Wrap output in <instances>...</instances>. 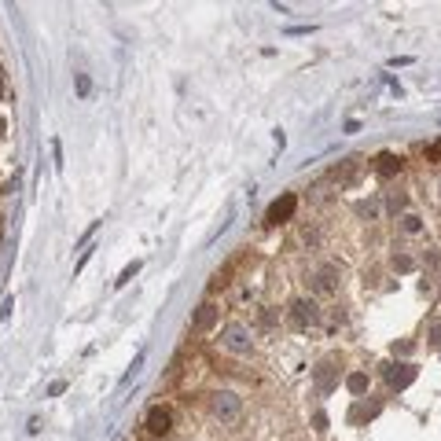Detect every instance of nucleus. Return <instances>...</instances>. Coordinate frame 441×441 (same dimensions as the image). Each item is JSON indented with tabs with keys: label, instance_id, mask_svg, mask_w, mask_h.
I'll return each mask as SVG.
<instances>
[{
	"label": "nucleus",
	"instance_id": "obj_17",
	"mask_svg": "<svg viewBox=\"0 0 441 441\" xmlns=\"http://www.w3.org/2000/svg\"><path fill=\"white\" fill-rule=\"evenodd\" d=\"M434 342H441V327H434Z\"/></svg>",
	"mask_w": 441,
	"mask_h": 441
},
{
	"label": "nucleus",
	"instance_id": "obj_9",
	"mask_svg": "<svg viewBox=\"0 0 441 441\" xmlns=\"http://www.w3.org/2000/svg\"><path fill=\"white\" fill-rule=\"evenodd\" d=\"M316 287L320 290H335V268H331V265H324L316 272Z\"/></svg>",
	"mask_w": 441,
	"mask_h": 441
},
{
	"label": "nucleus",
	"instance_id": "obj_5",
	"mask_svg": "<svg viewBox=\"0 0 441 441\" xmlns=\"http://www.w3.org/2000/svg\"><path fill=\"white\" fill-rule=\"evenodd\" d=\"M144 427L151 430L155 438H166L169 430H173V416H169L166 408H151V412L144 416Z\"/></svg>",
	"mask_w": 441,
	"mask_h": 441
},
{
	"label": "nucleus",
	"instance_id": "obj_3",
	"mask_svg": "<svg viewBox=\"0 0 441 441\" xmlns=\"http://www.w3.org/2000/svg\"><path fill=\"white\" fill-rule=\"evenodd\" d=\"M316 316H320V309L313 298H298L294 305H290V327L294 331H305L309 324H316Z\"/></svg>",
	"mask_w": 441,
	"mask_h": 441
},
{
	"label": "nucleus",
	"instance_id": "obj_6",
	"mask_svg": "<svg viewBox=\"0 0 441 441\" xmlns=\"http://www.w3.org/2000/svg\"><path fill=\"white\" fill-rule=\"evenodd\" d=\"M416 375H419V372L412 368V364H394V368H386V379H390L394 390H405V386H412Z\"/></svg>",
	"mask_w": 441,
	"mask_h": 441
},
{
	"label": "nucleus",
	"instance_id": "obj_4",
	"mask_svg": "<svg viewBox=\"0 0 441 441\" xmlns=\"http://www.w3.org/2000/svg\"><path fill=\"white\" fill-rule=\"evenodd\" d=\"M213 416H221V419H235L243 412V401H239V394H232V390H221V394H213Z\"/></svg>",
	"mask_w": 441,
	"mask_h": 441
},
{
	"label": "nucleus",
	"instance_id": "obj_10",
	"mask_svg": "<svg viewBox=\"0 0 441 441\" xmlns=\"http://www.w3.org/2000/svg\"><path fill=\"white\" fill-rule=\"evenodd\" d=\"M346 386H349V394H364V390H368V375H364V372H353L349 375V379H346Z\"/></svg>",
	"mask_w": 441,
	"mask_h": 441
},
{
	"label": "nucleus",
	"instance_id": "obj_16",
	"mask_svg": "<svg viewBox=\"0 0 441 441\" xmlns=\"http://www.w3.org/2000/svg\"><path fill=\"white\" fill-rule=\"evenodd\" d=\"M0 96H4V70H0Z\"/></svg>",
	"mask_w": 441,
	"mask_h": 441
},
{
	"label": "nucleus",
	"instance_id": "obj_14",
	"mask_svg": "<svg viewBox=\"0 0 441 441\" xmlns=\"http://www.w3.org/2000/svg\"><path fill=\"white\" fill-rule=\"evenodd\" d=\"M379 162H383V173H394V169L401 166V162H397V158H390V155H383Z\"/></svg>",
	"mask_w": 441,
	"mask_h": 441
},
{
	"label": "nucleus",
	"instance_id": "obj_12",
	"mask_svg": "<svg viewBox=\"0 0 441 441\" xmlns=\"http://www.w3.org/2000/svg\"><path fill=\"white\" fill-rule=\"evenodd\" d=\"M394 268H397V272H412L416 261H412L408 254H394Z\"/></svg>",
	"mask_w": 441,
	"mask_h": 441
},
{
	"label": "nucleus",
	"instance_id": "obj_8",
	"mask_svg": "<svg viewBox=\"0 0 441 441\" xmlns=\"http://www.w3.org/2000/svg\"><path fill=\"white\" fill-rule=\"evenodd\" d=\"M213 324H217V309H213L210 302L199 305V313H195V320H191V327H195V331H210Z\"/></svg>",
	"mask_w": 441,
	"mask_h": 441
},
{
	"label": "nucleus",
	"instance_id": "obj_2",
	"mask_svg": "<svg viewBox=\"0 0 441 441\" xmlns=\"http://www.w3.org/2000/svg\"><path fill=\"white\" fill-rule=\"evenodd\" d=\"M294 210H298V195L294 191H283V195L265 210V224H283V221L294 217Z\"/></svg>",
	"mask_w": 441,
	"mask_h": 441
},
{
	"label": "nucleus",
	"instance_id": "obj_15",
	"mask_svg": "<svg viewBox=\"0 0 441 441\" xmlns=\"http://www.w3.org/2000/svg\"><path fill=\"white\" fill-rule=\"evenodd\" d=\"M313 423H316L320 434H324V430H327V416H324V412H316V416H313Z\"/></svg>",
	"mask_w": 441,
	"mask_h": 441
},
{
	"label": "nucleus",
	"instance_id": "obj_7",
	"mask_svg": "<svg viewBox=\"0 0 441 441\" xmlns=\"http://www.w3.org/2000/svg\"><path fill=\"white\" fill-rule=\"evenodd\" d=\"M316 390L320 394H331L335 390V361H324L316 368Z\"/></svg>",
	"mask_w": 441,
	"mask_h": 441
},
{
	"label": "nucleus",
	"instance_id": "obj_1",
	"mask_svg": "<svg viewBox=\"0 0 441 441\" xmlns=\"http://www.w3.org/2000/svg\"><path fill=\"white\" fill-rule=\"evenodd\" d=\"M221 346L228 349V353H239V357H246V353L254 349L250 327H246V324H224V331H221Z\"/></svg>",
	"mask_w": 441,
	"mask_h": 441
},
{
	"label": "nucleus",
	"instance_id": "obj_13",
	"mask_svg": "<svg viewBox=\"0 0 441 441\" xmlns=\"http://www.w3.org/2000/svg\"><path fill=\"white\" fill-rule=\"evenodd\" d=\"M136 272H140V261H133V265H129V268H125L122 276H118V287H125V283H129V279H133Z\"/></svg>",
	"mask_w": 441,
	"mask_h": 441
},
{
	"label": "nucleus",
	"instance_id": "obj_11",
	"mask_svg": "<svg viewBox=\"0 0 441 441\" xmlns=\"http://www.w3.org/2000/svg\"><path fill=\"white\" fill-rule=\"evenodd\" d=\"M401 228H405L408 235H416L419 228H423V221H419V217H416V213H405V217H401Z\"/></svg>",
	"mask_w": 441,
	"mask_h": 441
}]
</instances>
